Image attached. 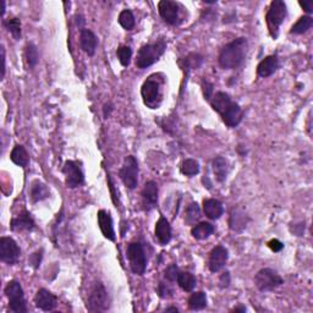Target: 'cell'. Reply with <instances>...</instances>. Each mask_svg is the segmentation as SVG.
<instances>
[{"label":"cell","instance_id":"cell-3","mask_svg":"<svg viewBox=\"0 0 313 313\" xmlns=\"http://www.w3.org/2000/svg\"><path fill=\"white\" fill-rule=\"evenodd\" d=\"M288 9L287 4L281 0H274L270 3L268 8V13L266 15L267 26H268L269 33L273 38L276 39L279 36V29L281 23L287 19Z\"/></svg>","mask_w":313,"mask_h":313},{"label":"cell","instance_id":"cell-35","mask_svg":"<svg viewBox=\"0 0 313 313\" xmlns=\"http://www.w3.org/2000/svg\"><path fill=\"white\" fill-rule=\"evenodd\" d=\"M201 218V209L200 206L197 203H191L190 206L186 208V212H185V221L187 224H193L196 223L197 220H200Z\"/></svg>","mask_w":313,"mask_h":313},{"label":"cell","instance_id":"cell-26","mask_svg":"<svg viewBox=\"0 0 313 313\" xmlns=\"http://www.w3.org/2000/svg\"><path fill=\"white\" fill-rule=\"evenodd\" d=\"M214 233V226L211 223L202 221V223L196 224L192 229H191V235L196 240H206L208 239L212 234Z\"/></svg>","mask_w":313,"mask_h":313},{"label":"cell","instance_id":"cell-43","mask_svg":"<svg viewBox=\"0 0 313 313\" xmlns=\"http://www.w3.org/2000/svg\"><path fill=\"white\" fill-rule=\"evenodd\" d=\"M31 258H35V260H36V261L31 260V263L33 264V267H35V268H37V267L39 266V263H41V261H42V251L41 252L38 251V252H36V253H33Z\"/></svg>","mask_w":313,"mask_h":313},{"label":"cell","instance_id":"cell-41","mask_svg":"<svg viewBox=\"0 0 313 313\" xmlns=\"http://www.w3.org/2000/svg\"><path fill=\"white\" fill-rule=\"evenodd\" d=\"M268 247L273 252H280L282 248H284V245H282V242L279 241V240L273 239V240H270V241L268 242Z\"/></svg>","mask_w":313,"mask_h":313},{"label":"cell","instance_id":"cell-21","mask_svg":"<svg viewBox=\"0 0 313 313\" xmlns=\"http://www.w3.org/2000/svg\"><path fill=\"white\" fill-rule=\"evenodd\" d=\"M203 212L209 219L217 220L223 215L224 207L220 201L214 198H208L203 201Z\"/></svg>","mask_w":313,"mask_h":313},{"label":"cell","instance_id":"cell-44","mask_svg":"<svg viewBox=\"0 0 313 313\" xmlns=\"http://www.w3.org/2000/svg\"><path fill=\"white\" fill-rule=\"evenodd\" d=\"M300 7L303 8V10L306 11L307 14H312L313 13V3L312 2H301Z\"/></svg>","mask_w":313,"mask_h":313},{"label":"cell","instance_id":"cell-23","mask_svg":"<svg viewBox=\"0 0 313 313\" xmlns=\"http://www.w3.org/2000/svg\"><path fill=\"white\" fill-rule=\"evenodd\" d=\"M232 103H233L232 98H230L229 94L225 92H217L213 97H212L211 100L212 108L220 115L223 114L230 105H232Z\"/></svg>","mask_w":313,"mask_h":313},{"label":"cell","instance_id":"cell-33","mask_svg":"<svg viewBox=\"0 0 313 313\" xmlns=\"http://www.w3.org/2000/svg\"><path fill=\"white\" fill-rule=\"evenodd\" d=\"M119 23L121 25L123 29H125L126 31H131V30L135 27V16H133L131 10H123L119 15Z\"/></svg>","mask_w":313,"mask_h":313},{"label":"cell","instance_id":"cell-40","mask_svg":"<svg viewBox=\"0 0 313 313\" xmlns=\"http://www.w3.org/2000/svg\"><path fill=\"white\" fill-rule=\"evenodd\" d=\"M203 94H205L206 99L212 98V93H213V84L209 83L208 81H203Z\"/></svg>","mask_w":313,"mask_h":313},{"label":"cell","instance_id":"cell-8","mask_svg":"<svg viewBox=\"0 0 313 313\" xmlns=\"http://www.w3.org/2000/svg\"><path fill=\"white\" fill-rule=\"evenodd\" d=\"M284 282L282 278L275 270L263 268L254 276V284L260 291H272Z\"/></svg>","mask_w":313,"mask_h":313},{"label":"cell","instance_id":"cell-18","mask_svg":"<svg viewBox=\"0 0 313 313\" xmlns=\"http://www.w3.org/2000/svg\"><path fill=\"white\" fill-rule=\"evenodd\" d=\"M97 215H98V225L100 227V232L104 235V238L110 240V241H115V232L110 213L102 209Z\"/></svg>","mask_w":313,"mask_h":313},{"label":"cell","instance_id":"cell-15","mask_svg":"<svg viewBox=\"0 0 313 313\" xmlns=\"http://www.w3.org/2000/svg\"><path fill=\"white\" fill-rule=\"evenodd\" d=\"M141 197L145 211H152L153 208H156L158 203V186L156 182H146L144 190L141 192Z\"/></svg>","mask_w":313,"mask_h":313},{"label":"cell","instance_id":"cell-13","mask_svg":"<svg viewBox=\"0 0 313 313\" xmlns=\"http://www.w3.org/2000/svg\"><path fill=\"white\" fill-rule=\"evenodd\" d=\"M160 17L169 25H176L179 20V4L172 0H162L158 3Z\"/></svg>","mask_w":313,"mask_h":313},{"label":"cell","instance_id":"cell-24","mask_svg":"<svg viewBox=\"0 0 313 313\" xmlns=\"http://www.w3.org/2000/svg\"><path fill=\"white\" fill-rule=\"evenodd\" d=\"M10 159H11V162L16 164V165L21 166V168H25V166L29 165V163H30L29 153H27L25 147L21 145L15 146L14 150L11 151Z\"/></svg>","mask_w":313,"mask_h":313},{"label":"cell","instance_id":"cell-42","mask_svg":"<svg viewBox=\"0 0 313 313\" xmlns=\"http://www.w3.org/2000/svg\"><path fill=\"white\" fill-rule=\"evenodd\" d=\"M220 287L221 288H227L230 284V273L229 272H225L224 274H221L220 276Z\"/></svg>","mask_w":313,"mask_h":313},{"label":"cell","instance_id":"cell-32","mask_svg":"<svg viewBox=\"0 0 313 313\" xmlns=\"http://www.w3.org/2000/svg\"><path fill=\"white\" fill-rule=\"evenodd\" d=\"M25 58H26L27 65L30 66V69H33L38 64V59H39L38 49L33 43H29L26 45Z\"/></svg>","mask_w":313,"mask_h":313},{"label":"cell","instance_id":"cell-37","mask_svg":"<svg viewBox=\"0 0 313 313\" xmlns=\"http://www.w3.org/2000/svg\"><path fill=\"white\" fill-rule=\"evenodd\" d=\"M5 26H7L8 31L11 33V36L16 41H19L21 38V21L17 17H13V19H9L5 22Z\"/></svg>","mask_w":313,"mask_h":313},{"label":"cell","instance_id":"cell-31","mask_svg":"<svg viewBox=\"0 0 313 313\" xmlns=\"http://www.w3.org/2000/svg\"><path fill=\"white\" fill-rule=\"evenodd\" d=\"M312 25H313V19L311 16H302L300 17L299 21H297L293 27H291L290 33H293V35H303V33H306L309 29H311Z\"/></svg>","mask_w":313,"mask_h":313},{"label":"cell","instance_id":"cell-5","mask_svg":"<svg viewBox=\"0 0 313 313\" xmlns=\"http://www.w3.org/2000/svg\"><path fill=\"white\" fill-rule=\"evenodd\" d=\"M5 295L9 299V309L15 313H26L27 306L25 300V294L21 284L16 280L9 281L4 290Z\"/></svg>","mask_w":313,"mask_h":313},{"label":"cell","instance_id":"cell-9","mask_svg":"<svg viewBox=\"0 0 313 313\" xmlns=\"http://www.w3.org/2000/svg\"><path fill=\"white\" fill-rule=\"evenodd\" d=\"M120 179L130 190L137 187L138 184V163L133 156H127L120 169Z\"/></svg>","mask_w":313,"mask_h":313},{"label":"cell","instance_id":"cell-29","mask_svg":"<svg viewBox=\"0 0 313 313\" xmlns=\"http://www.w3.org/2000/svg\"><path fill=\"white\" fill-rule=\"evenodd\" d=\"M246 217L245 213L240 209H233L232 215H230V229L234 230V232H241L244 227H246Z\"/></svg>","mask_w":313,"mask_h":313},{"label":"cell","instance_id":"cell-49","mask_svg":"<svg viewBox=\"0 0 313 313\" xmlns=\"http://www.w3.org/2000/svg\"><path fill=\"white\" fill-rule=\"evenodd\" d=\"M5 14V2L4 0H2V16H4Z\"/></svg>","mask_w":313,"mask_h":313},{"label":"cell","instance_id":"cell-48","mask_svg":"<svg viewBox=\"0 0 313 313\" xmlns=\"http://www.w3.org/2000/svg\"><path fill=\"white\" fill-rule=\"evenodd\" d=\"M233 312H246V307L245 306H239V307H236V308H234Z\"/></svg>","mask_w":313,"mask_h":313},{"label":"cell","instance_id":"cell-47","mask_svg":"<svg viewBox=\"0 0 313 313\" xmlns=\"http://www.w3.org/2000/svg\"><path fill=\"white\" fill-rule=\"evenodd\" d=\"M103 110H104V118H108L109 114H110V111L113 110V105H111V104H105L104 105V109H103Z\"/></svg>","mask_w":313,"mask_h":313},{"label":"cell","instance_id":"cell-28","mask_svg":"<svg viewBox=\"0 0 313 313\" xmlns=\"http://www.w3.org/2000/svg\"><path fill=\"white\" fill-rule=\"evenodd\" d=\"M176 281H178L179 287H180L184 291H186V293H191V291H192L197 285L196 276L188 272L179 273Z\"/></svg>","mask_w":313,"mask_h":313},{"label":"cell","instance_id":"cell-4","mask_svg":"<svg viewBox=\"0 0 313 313\" xmlns=\"http://www.w3.org/2000/svg\"><path fill=\"white\" fill-rule=\"evenodd\" d=\"M162 81L158 80L157 76H151L144 82L141 87V96L144 103L151 109H157L162 102V92H160Z\"/></svg>","mask_w":313,"mask_h":313},{"label":"cell","instance_id":"cell-16","mask_svg":"<svg viewBox=\"0 0 313 313\" xmlns=\"http://www.w3.org/2000/svg\"><path fill=\"white\" fill-rule=\"evenodd\" d=\"M242 117H244V111L238 103H232L229 108L221 114V119H223L224 124L229 127H236L241 123Z\"/></svg>","mask_w":313,"mask_h":313},{"label":"cell","instance_id":"cell-17","mask_svg":"<svg viewBox=\"0 0 313 313\" xmlns=\"http://www.w3.org/2000/svg\"><path fill=\"white\" fill-rule=\"evenodd\" d=\"M97 44H98V38L91 30H81L80 33V45L81 49L87 54V55L93 56L96 53Z\"/></svg>","mask_w":313,"mask_h":313},{"label":"cell","instance_id":"cell-45","mask_svg":"<svg viewBox=\"0 0 313 313\" xmlns=\"http://www.w3.org/2000/svg\"><path fill=\"white\" fill-rule=\"evenodd\" d=\"M108 182H109V187H110V191H111V197H113V201H114V203H115V205H117V207H118V201H117V193H115V191H114V184H113V181H111L110 176H109V175H108Z\"/></svg>","mask_w":313,"mask_h":313},{"label":"cell","instance_id":"cell-6","mask_svg":"<svg viewBox=\"0 0 313 313\" xmlns=\"http://www.w3.org/2000/svg\"><path fill=\"white\" fill-rule=\"evenodd\" d=\"M126 256L132 273L137 275H144L146 268H147V256H146L144 245L139 242H131L127 246Z\"/></svg>","mask_w":313,"mask_h":313},{"label":"cell","instance_id":"cell-46","mask_svg":"<svg viewBox=\"0 0 313 313\" xmlns=\"http://www.w3.org/2000/svg\"><path fill=\"white\" fill-rule=\"evenodd\" d=\"M2 58H3V69H2V77L5 76V68H7V59H5V49L2 47Z\"/></svg>","mask_w":313,"mask_h":313},{"label":"cell","instance_id":"cell-30","mask_svg":"<svg viewBox=\"0 0 313 313\" xmlns=\"http://www.w3.org/2000/svg\"><path fill=\"white\" fill-rule=\"evenodd\" d=\"M188 307L192 311H201L207 307V296L203 291L193 293L188 299Z\"/></svg>","mask_w":313,"mask_h":313},{"label":"cell","instance_id":"cell-22","mask_svg":"<svg viewBox=\"0 0 313 313\" xmlns=\"http://www.w3.org/2000/svg\"><path fill=\"white\" fill-rule=\"evenodd\" d=\"M156 238L160 245H168L172 240V226L164 217H160L156 224Z\"/></svg>","mask_w":313,"mask_h":313},{"label":"cell","instance_id":"cell-7","mask_svg":"<svg viewBox=\"0 0 313 313\" xmlns=\"http://www.w3.org/2000/svg\"><path fill=\"white\" fill-rule=\"evenodd\" d=\"M108 291L105 290L102 282H96L91 289L87 300V308L91 312H104L108 311L110 306Z\"/></svg>","mask_w":313,"mask_h":313},{"label":"cell","instance_id":"cell-11","mask_svg":"<svg viewBox=\"0 0 313 313\" xmlns=\"http://www.w3.org/2000/svg\"><path fill=\"white\" fill-rule=\"evenodd\" d=\"M64 175H65V184L70 188H75L81 186L84 181L83 173L78 164L74 160H66L64 164Z\"/></svg>","mask_w":313,"mask_h":313},{"label":"cell","instance_id":"cell-19","mask_svg":"<svg viewBox=\"0 0 313 313\" xmlns=\"http://www.w3.org/2000/svg\"><path fill=\"white\" fill-rule=\"evenodd\" d=\"M35 220L32 219L31 214L27 211L22 212V213L11 220V230H14V232H23V230L32 232V230H35Z\"/></svg>","mask_w":313,"mask_h":313},{"label":"cell","instance_id":"cell-34","mask_svg":"<svg viewBox=\"0 0 313 313\" xmlns=\"http://www.w3.org/2000/svg\"><path fill=\"white\" fill-rule=\"evenodd\" d=\"M181 173L186 176H194L200 173V164L194 159H186L181 164Z\"/></svg>","mask_w":313,"mask_h":313},{"label":"cell","instance_id":"cell-20","mask_svg":"<svg viewBox=\"0 0 313 313\" xmlns=\"http://www.w3.org/2000/svg\"><path fill=\"white\" fill-rule=\"evenodd\" d=\"M279 69V59L276 55H269L258 64L257 74L260 77L267 78L272 76Z\"/></svg>","mask_w":313,"mask_h":313},{"label":"cell","instance_id":"cell-2","mask_svg":"<svg viewBox=\"0 0 313 313\" xmlns=\"http://www.w3.org/2000/svg\"><path fill=\"white\" fill-rule=\"evenodd\" d=\"M166 49V43L164 39H159L153 44H146L138 50L136 58V66L138 69H147L159 60Z\"/></svg>","mask_w":313,"mask_h":313},{"label":"cell","instance_id":"cell-12","mask_svg":"<svg viewBox=\"0 0 313 313\" xmlns=\"http://www.w3.org/2000/svg\"><path fill=\"white\" fill-rule=\"evenodd\" d=\"M229 258V252L224 246H215L213 250L209 253L208 260V268L212 273H218L225 267Z\"/></svg>","mask_w":313,"mask_h":313},{"label":"cell","instance_id":"cell-36","mask_svg":"<svg viewBox=\"0 0 313 313\" xmlns=\"http://www.w3.org/2000/svg\"><path fill=\"white\" fill-rule=\"evenodd\" d=\"M117 55L121 65L127 68V66L130 65V63H131V58H132L131 48L127 47V45H121V47L118 48Z\"/></svg>","mask_w":313,"mask_h":313},{"label":"cell","instance_id":"cell-1","mask_svg":"<svg viewBox=\"0 0 313 313\" xmlns=\"http://www.w3.org/2000/svg\"><path fill=\"white\" fill-rule=\"evenodd\" d=\"M247 39L236 38L233 42L225 44L219 53V65L225 70L238 69L242 65L246 51H247Z\"/></svg>","mask_w":313,"mask_h":313},{"label":"cell","instance_id":"cell-27","mask_svg":"<svg viewBox=\"0 0 313 313\" xmlns=\"http://www.w3.org/2000/svg\"><path fill=\"white\" fill-rule=\"evenodd\" d=\"M30 194H31V198L33 202H39V201H43L45 198L49 197V190L48 187L45 186L43 182L36 180L32 182L31 185V191H30Z\"/></svg>","mask_w":313,"mask_h":313},{"label":"cell","instance_id":"cell-14","mask_svg":"<svg viewBox=\"0 0 313 313\" xmlns=\"http://www.w3.org/2000/svg\"><path fill=\"white\" fill-rule=\"evenodd\" d=\"M35 303L39 309L45 312L53 311L58 305V297L47 289H39L35 296Z\"/></svg>","mask_w":313,"mask_h":313},{"label":"cell","instance_id":"cell-10","mask_svg":"<svg viewBox=\"0 0 313 313\" xmlns=\"http://www.w3.org/2000/svg\"><path fill=\"white\" fill-rule=\"evenodd\" d=\"M21 254V250L17 242L9 236H3L0 239V260L9 266L17 263Z\"/></svg>","mask_w":313,"mask_h":313},{"label":"cell","instance_id":"cell-38","mask_svg":"<svg viewBox=\"0 0 313 313\" xmlns=\"http://www.w3.org/2000/svg\"><path fill=\"white\" fill-rule=\"evenodd\" d=\"M179 273H180V270H179L178 266H176V264H170V266L166 267V269L164 270V276H165L166 280L175 281L176 279H178Z\"/></svg>","mask_w":313,"mask_h":313},{"label":"cell","instance_id":"cell-25","mask_svg":"<svg viewBox=\"0 0 313 313\" xmlns=\"http://www.w3.org/2000/svg\"><path fill=\"white\" fill-rule=\"evenodd\" d=\"M212 169H213L215 179L218 181L224 182L226 180L227 170H229L226 159H224L223 157H215L213 162H212Z\"/></svg>","mask_w":313,"mask_h":313},{"label":"cell","instance_id":"cell-50","mask_svg":"<svg viewBox=\"0 0 313 313\" xmlns=\"http://www.w3.org/2000/svg\"><path fill=\"white\" fill-rule=\"evenodd\" d=\"M170 311H173V312H179V309L176 308V307H169V308H166V312H170Z\"/></svg>","mask_w":313,"mask_h":313},{"label":"cell","instance_id":"cell-39","mask_svg":"<svg viewBox=\"0 0 313 313\" xmlns=\"http://www.w3.org/2000/svg\"><path fill=\"white\" fill-rule=\"evenodd\" d=\"M158 294H159V296L162 297V299H169V297L173 296L174 291H173V289L170 288L168 284L160 282V284L158 285Z\"/></svg>","mask_w":313,"mask_h":313}]
</instances>
